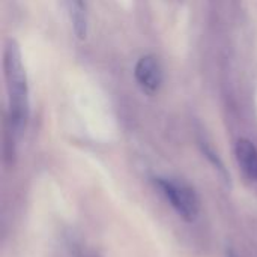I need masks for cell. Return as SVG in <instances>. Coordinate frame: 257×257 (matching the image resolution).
<instances>
[{
  "label": "cell",
  "instance_id": "2",
  "mask_svg": "<svg viewBox=\"0 0 257 257\" xmlns=\"http://www.w3.org/2000/svg\"><path fill=\"white\" fill-rule=\"evenodd\" d=\"M155 185L181 218L185 221H194L197 218L200 212V199L191 185L170 178H158L155 179Z\"/></svg>",
  "mask_w": 257,
  "mask_h": 257
},
{
  "label": "cell",
  "instance_id": "3",
  "mask_svg": "<svg viewBox=\"0 0 257 257\" xmlns=\"http://www.w3.org/2000/svg\"><path fill=\"white\" fill-rule=\"evenodd\" d=\"M134 75H136V80L140 84V87L151 93L157 92L161 87L163 80H164L161 63H160L158 57H155L152 54H146L139 59V62L136 63V68H134Z\"/></svg>",
  "mask_w": 257,
  "mask_h": 257
},
{
  "label": "cell",
  "instance_id": "5",
  "mask_svg": "<svg viewBox=\"0 0 257 257\" xmlns=\"http://www.w3.org/2000/svg\"><path fill=\"white\" fill-rule=\"evenodd\" d=\"M74 33L78 39H86L89 27V15L86 0H66Z\"/></svg>",
  "mask_w": 257,
  "mask_h": 257
},
{
  "label": "cell",
  "instance_id": "7",
  "mask_svg": "<svg viewBox=\"0 0 257 257\" xmlns=\"http://www.w3.org/2000/svg\"><path fill=\"white\" fill-rule=\"evenodd\" d=\"M80 257H99V256H96L95 253H83Z\"/></svg>",
  "mask_w": 257,
  "mask_h": 257
},
{
  "label": "cell",
  "instance_id": "1",
  "mask_svg": "<svg viewBox=\"0 0 257 257\" xmlns=\"http://www.w3.org/2000/svg\"><path fill=\"white\" fill-rule=\"evenodd\" d=\"M3 71L9 99V130L6 139L14 143V140H18L26 131L30 113L27 75L23 65L21 50L15 39L6 41L3 53Z\"/></svg>",
  "mask_w": 257,
  "mask_h": 257
},
{
  "label": "cell",
  "instance_id": "6",
  "mask_svg": "<svg viewBox=\"0 0 257 257\" xmlns=\"http://www.w3.org/2000/svg\"><path fill=\"white\" fill-rule=\"evenodd\" d=\"M227 257H245V256H242V254H239V253H236V251H229V253H227Z\"/></svg>",
  "mask_w": 257,
  "mask_h": 257
},
{
  "label": "cell",
  "instance_id": "4",
  "mask_svg": "<svg viewBox=\"0 0 257 257\" xmlns=\"http://www.w3.org/2000/svg\"><path fill=\"white\" fill-rule=\"evenodd\" d=\"M235 157L242 175L250 181L257 182V148L247 139H239L235 145Z\"/></svg>",
  "mask_w": 257,
  "mask_h": 257
}]
</instances>
